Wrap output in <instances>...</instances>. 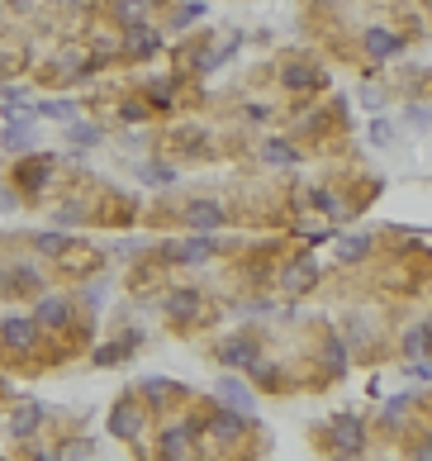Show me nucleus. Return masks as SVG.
I'll list each match as a JSON object with an SVG mask.
<instances>
[{"instance_id": "obj_1", "label": "nucleus", "mask_w": 432, "mask_h": 461, "mask_svg": "<svg viewBox=\"0 0 432 461\" xmlns=\"http://www.w3.org/2000/svg\"><path fill=\"white\" fill-rule=\"evenodd\" d=\"M333 443L342 447V457H356V452H361V423H356L352 413L333 418Z\"/></svg>"}, {"instance_id": "obj_2", "label": "nucleus", "mask_w": 432, "mask_h": 461, "mask_svg": "<svg viewBox=\"0 0 432 461\" xmlns=\"http://www.w3.org/2000/svg\"><path fill=\"white\" fill-rule=\"evenodd\" d=\"M186 223H191V228H219V223H224V209L209 205V200H195V205L186 209Z\"/></svg>"}, {"instance_id": "obj_3", "label": "nucleus", "mask_w": 432, "mask_h": 461, "mask_svg": "<svg viewBox=\"0 0 432 461\" xmlns=\"http://www.w3.org/2000/svg\"><path fill=\"white\" fill-rule=\"evenodd\" d=\"M366 48L375 52V57H394V52H399V38H394V33H385V29H370L366 33Z\"/></svg>"}, {"instance_id": "obj_4", "label": "nucleus", "mask_w": 432, "mask_h": 461, "mask_svg": "<svg viewBox=\"0 0 432 461\" xmlns=\"http://www.w3.org/2000/svg\"><path fill=\"white\" fill-rule=\"evenodd\" d=\"M5 338H10L15 348H24V343L33 338V323H24V318H10V323H5Z\"/></svg>"}, {"instance_id": "obj_5", "label": "nucleus", "mask_w": 432, "mask_h": 461, "mask_svg": "<svg viewBox=\"0 0 432 461\" xmlns=\"http://www.w3.org/2000/svg\"><path fill=\"white\" fill-rule=\"evenodd\" d=\"M38 318H43V323H62V318H67V304L62 300H43V304H38Z\"/></svg>"}, {"instance_id": "obj_6", "label": "nucleus", "mask_w": 432, "mask_h": 461, "mask_svg": "<svg viewBox=\"0 0 432 461\" xmlns=\"http://www.w3.org/2000/svg\"><path fill=\"white\" fill-rule=\"evenodd\" d=\"M5 143H15V148H24V143H29V148H33V128H29V124H10Z\"/></svg>"}, {"instance_id": "obj_7", "label": "nucleus", "mask_w": 432, "mask_h": 461, "mask_svg": "<svg viewBox=\"0 0 432 461\" xmlns=\"http://www.w3.org/2000/svg\"><path fill=\"white\" fill-rule=\"evenodd\" d=\"M128 48H133V52H152V48H157V38H152L147 29H133V38H128Z\"/></svg>"}, {"instance_id": "obj_8", "label": "nucleus", "mask_w": 432, "mask_h": 461, "mask_svg": "<svg viewBox=\"0 0 432 461\" xmlns=\"http://www.w3.org/2000/svg\"><path fill=\"white\" fill-rule=\"evenodd\" d=\"M43 114H48V119H72L76 105H72V100H52V105H43Z\"/></svg>"}, {"instance_id": "obj_9", "label": "nucleus", "mask_w": 432, "mask_h": 461, "mask_svg": "<svg viewBox=\"0 0 432 461\" xmlns=\"http://www.w3.org/2000/svg\"><path fill=\"white\" fill-rule=\"evenodd\" d=\"M219 395H224V399H233V404H238V409H247V390H242V385L224 381V385H219Z\"/></svg>"}, {"instance_id": "obj_10", "label": "nucleus", "mask_w": 432, "mask_h": 461, "mask_svg": "<svg viewBox=\"0 0 432 461\" xmlns=\"http://www.w3.org/2000/svg\"><path fill=\"white\" fill-rule=\"evenodd\" d=\"M62 248H67V238H62V233H43V238H38V252H62Z\"/></svg>"}, {"instance_id": "obj_11", "label": "nucleus", "mask_w": 432, "mask_h": 461, "mask_svg": "<svg viewBox=\"0 0 432 461\" xmlns=\"http://www.w3.org/2000/svg\"><path fill=\"white\" fill-rule=\"evenodd\" d=\"M209 252H214V248H209L205 238H195V243H186V262H205Z\"/></svg>"}, {"instance_id": "obj_12", "label": "nucleus", "mask_w": 432, "mask_h": 461, "mask_svg": "<svg viewBox=\"0 0 432 461\" xmlns=\"http://www.w3.org/2000/svg\"><path fill=\"white\" fill-rule=\"evenodd\" d=\"M214 433H219V438H238V433H242V418H224V423H214Z\"/></svg>"}, {"instance_id": "obj_13", "label": "nucleus", "mask_w": 432, "mask_h": 461, "mask_svg": "<svg viewBox=\"0 0 432 461\" xmlns=\"http://www.w3.org/2000/svg\"><path fill=\"white\" fill-rule=\"evenodd\" d=\"M428 348V328H414V333H409V352H423Z\"/></svg>"}, {"instance_id": "obj_14", "label": "nucleus", "mask_w": 432, "mask_h": 461, "mask_svg": "<svg viewBox=\"0 0 432 461\" xmlns=\"http://www.w3.org/2000/svg\"><path fill=\"white\" fill-rule=\"evenodd\" d=\"M370 143H390V124H370Z\"/></svg>"}, {"instance_id": "obj_15", "label": "nucleus", "mask_w": 432, "mask_h": 461, "mask_svg": "<svg viewBox=\"0 0 432 461\" xmlns=\"http://www.w3.org/2000/svg\"><path fill=\"white\" fill-rule=\"evenodd\" d=\"M181 452H186V438H176V433H171V438H166V457H181Z\"/></svg>"}, {"instance_id": "obj_16", "label": "nucleus", "mask_w": 432, "mask_h": 461, "mask_svg": "<svg viewBox=\"0 0 432 461\" xmlns=\"http://www.w3.org/2000/svg\"><path fill=\"white\" fill-rule=\"evenodd\" d=\"M409 376H418V381H432V366H428V362H414V366H409Z\"/></svg>"}, {"instance_id": "obj_17", "label": "nucleus", "mask_w": 432, "mask_h": 461, "mask_svg": "<svg viewBox=\"0 0 432 461\" xmlns=\"http://www.w3.org/2000/svg\"><path fill=\"white\" fill-rule=\"evenodd\" d=\"M29 428H33V409H24V413L15 418V433H29Z\"/></svg>"}, {"instance_id": "obj_18", "label": "nucleus", "mask_w": 432, "mask_h": 461, "mask_svg": "<svg viewBox=\"0 0 432 461\" xmlns=\"http://www.w3.org/2000/svg\"><path fill=\"white\" fill-rule=\"evenodd\" d=\"M266 157H271V162H290V152H285V143H271V148H266Z\"/></svg>"}, {"instance_id": "obj_19", "label": "nucleus", "mask_w": 432, "mask_h": 461, "mask_svg": "<svg viewBox=\"0 0 432 461\" xmlns=\"http://www.w3.org/2000/svg\"><path fill=\"white\" fill-rule=\"evenodd\" d=\"M114 433H119V438H133V418H114Z\"/></svg>"}]
</instances>
